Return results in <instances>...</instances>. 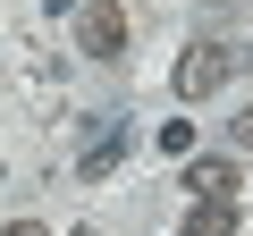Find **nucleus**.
<instances>
[{"label":"nucleus","instance_id":"nucleus-1","mask_svg":"<svg viewBox=\"0 0 253 236\" xmlns=\"http://www.w3.org/2000/svg\"><path fill=\"white\" fill-rule=\"evenodd\" d=\"M228 76H236V51H228V42H194V51L177 59V101H211Z\"/></svg>","mask_w":253,"mask_h":236},{"label":"nucleus","instance_id":"nucleus-2","mask_svg":"<svg viewBox=\"0 0 253 236\" xmlns=\"http://www.w3.org/2000/svg\"><path fill=\"white\" fill-rule=\"evenodd\" d=\"M76 42H84L93 59H118V51H126V17L110 9V0H93V9H76Z\"/></svg>","mask_w":253,"mask_h":236},{"label":"nucleus","instance_id":"nucleus-3","mask_svg":"<svg viewBox=\"0 0 253 236\" xmlns=\"http://www.w3.org/2000/svg\"><path fill=\"white\" fill-rule=\"evenodd\" d=\"M186 186H194L203 202H236V160H219V152H203V160H186Z\"/></svg>","mask_w":253,"mask_h":236},{"label":"nucleus","instance_id":"nucleus-4","mask_svg":"<svg viewBox=\"0 0 253 236\" xmlns=\"http://www.w3.org/2000/svg\"><path fill=\"white\" fill-rule=\"evenodd\" d=\"M118 152H126V127H118V118H101V127H93V144H84V160H76V169H84V177H110V169H118Z\"/></svg>","mask_w":253,"mask_h":236},{"label":"nucleus","instance_id":"nucleus-5","mask_svg":"<svg viewBox=\"0 0 253 236\" xmlns=\"http://www.w3.org/2000/svg\"><path fill=\"white\" fill-rule=\"evenodd\" d=\"M161 152H169V160L194 152V127H186V118H161Z\"/></svg>","mask_w":253,"mask_h":236},{"label":"nucleus","instance_id":"nucleus-6","mask_svg":"<svg viewBox=\"0 0 253 236\" xmlns=\"http://www.w3.org/2000/svg\"><path fill=\"white\" fill-rule=\"evenodd\" d=\"M0 236H42V219H9V228H0Z\"/></svg>","mask_w":253,"mask_h":236},{"label":"nucleus","instance_id":"nucleus-7","mask_svg":"<svg viewBox=\"0 0 253 236\" xmlns=\"http://www.w3.org/2000/svg\"><path fill=\"white\" fill-rule=\"evenodd\" d=\"M236 144H245V152H253V110H245V118H236Z\"/></svg>","mask_w":253,"mask_h":236},{"label":"nucleus","instance_id":"nucleus-8","mask_svg":"<svg viewBox=\"0 0 253 236\" xmlns=\"http://www.w3.org/2000/svg\"><path fill=\"white\" fill-rule=\"evenodd\" d=\"M42 9H76V0H42Z\"/></svg>","mask_w":253,"mask_h":236},{"label":"nucleus","instance_id":"nucleus-9","mask_svg":"<svg viewBox=\"0 0 253 236\" xmlns=\"http://www.w3.org/2000/svg\"><path fill=\"white\" fill-rule=\"evenodd\" d=\"M76 236H101V228H76Z\"/></svg>","mask_w":253,"mask_h":236}]
</instances>
